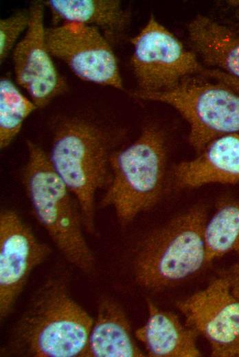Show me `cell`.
<instances>
[{
    "mask_svg": "<svg viewBox=\"0 0 239 357\" xmlns=\"http://www.w3.org/2000/svg\"><path fill=\"white\" fill-rule=\"evenodd\" d=\"M238 183L239 134H230L210 141L196 157L175 165L169 173L168 189Z\"/></svg>",
    "mask_w": 239,
    "mask_h": 357,
    "instance_id": "7c38bea8",
    "label": "cell"
},
{
    "mask_svg": "<svg viewBox=\"0 0 239 357\" xmlns=\"http://www.w3.org/2000/svg\"><path fill=\"white\" fill-rule=\"evenodd\" d=\"M54 23L72 22L102 30L111 43L126 30L130 14L117 0H48L43 1Z\"/></svg>",
    "mask_w": 239,
    "mask_h": 357,
    "instance_id": "2e32d148",
    "label": "cell"
},
{
    "mask_svg": "<svg viewBox=\"0 0 239 357\" xmlns=\"http://www.w3.org/2000/svg\"><path fill=\"white\" fill-rule=\"evenodd\" d=\"M38 108L8 77L0 80V148L8 147L25 119Z\"/></svg>",
    "mask_w": 239,
    "mask_h": 357,
    "instance_id": "ac0fdd59",
    "label": "cell"
},
{
    "mask_svg": "<svg viewBox=\"0 0 239 357\" xmlns=\"http://www.w3.org/2000/svg\"><path fill=\"white\" fill-rule=\"evenodd\" d=\"M130 43L131 66L139 91H170L194 77L222 81L238 79L205 65L192 49H187L153 15Z\"/></svg>",
    "mask_w": 239,
    "mask_h": 357,
    "instance_id": "52a82bcc",
    "label": "cell"
},
{
    "mask_svg": "<svg viewBox=\"0 0 239 357\" xmlns=\"http://www.w3.org/2000/svg\"><path fill=\"white\" fill-rule=\"evenodd\" d=\"M187 32L191 49L205 65L239 79V31L197 14Z\"/></svg>",
    "mask_w": 239,
    "mask_h": 357,
    "instance_id": "9a60e30c",
    "label": "cell"
},
{
    "mask_svg": "<svg viewBox=\"0 0 239 357\" xmlns=\"http://www.w3.org/2000/svg\"><path fill=\"white\" fill-rule=\"evenodd\" d=\"M122 135L119 129L81 116L63 118L56 127L49 158L76 199L89 234L95 233V196L110 181V159Z\"/></svg>",
    "mask_w": 239,
    "mask_h": 357,
    "instance_id": "7a4b0ae2",
    "label": "cell"
},
{
    "mask_svg": "<svg viewBox=\"0 0 239 357\" xmlns=\"http://www.w3.org/2000/svg\"><path fill=\"white\" fill-rule=\"evenodd\" d=\"M111 178L100 200L113 209L122 227L156 206L168 191L167 143L157 124H146L129 146L110 159Z\"/></svg>",
    "mask_w": 239,
    "mask_h": 357,
    "instance_id": "3957f363",
    "label": "cell"
},
{
    "mask_svg": "<svg viewBox=\"0 0 239 357\" xmlns=\"http://www.w3.org/2000/svg\"><path fill=\"white\" fill-rule=\"evenodd\" d=\"M220 357H239V339L231 347L225 351Z\"/></svg>",
    "mask_w": 239,
    "mask_h": 357,
    "instance_id": "44dd1931",
    "label": "cell"
},
{
    "mask_svg": "<svg viewBox=\"0 0 239 357\" xmlns=\"http://www.w3.org/2000/svg\"><path fill=\"white\" fill-rule=\"evenodd\" d=\"M26 146L22 179L36 220L66 261L84 273H91L95 260L84 236L76 199L53 168L45 150L30 140Z\"/></svg>",
    "mask_w": 239,
    "mask_h": 357,
    "instance_id": "5b68a950",
    "label": "cell"
},
{
    "mask_svg": "<svg viewBox=\"0 0 239 357\" xmlns=\"http://www.w3.org/2000/svg\"><path fill=\"white\" fill-rule=\"evenodd\" d=\"M14 210L0 214V316L3 321L22 292L32 271L51 254Z\"/></svg>",
    "mask_w": 239,
    "mask_h": 357,
    "instance_id": "9c48e42d",
    "label": "cell"
},
{
    "mask_svg": "<svg viewBox=\"0 0 239 357\" xmlns=\"http://www.w3.org/2000/svg\"><path fill=\"white\" fill-rule=\"evenodd\" d=\"M227 5L234 12L238 21H239V0H229L226 1Z\"/></svg>",
    "mask_w": 239,
    "mask_h": 357,
    "instance_id": "7402d4cb",
    "label": "cell"
},
{
    "mask_svg": "<svg viewBox=\"0 0 239 357\" xmlns=\"http://www.w3.org/2000/svg\"><path fill=\"white\" fill-rule=\"evenodd\" d=\"M148 318L135 332V337L152 357H198V334L170 312L159 308L147 299Z\"/></svg>",
    "mask_w": 239,
    "mask_h": 357,
    "instance_id": "4fadbf2b",
    "label": "cell"
},
{
    "mask_svg": "<svg viewBox=\"0 0 239 357\" xmlns=\"http://www.w3.org/2000/svg\"><path fill=\"white\" fill-rule=\"evenodd\" d=\"M206 263L228 254L239 256V199H225L216 205L204 228Z\"/></svg>",
    "mask_w": 239,
    "mask_h": 357,
    "instance_id": "e0dca14e",
    "label": "cell"
},
{
    "mask_svg": "<svg viewBox=\"0 0 239 357\" xmlns=\"http://www.w3.org/2000/svg\"><path fill=\"white\" fill-rule=\"evenodd\" d=\"M129 320L121 306L111 298L102 297L81 357H142Z\"/></svg>",
    "mask_w": 239,
    "mask_h": 357,
    "instance_id": "5bb4252c",
    "label": "cell"
},
{
    "mask_svg": "<svg viewBox=\"0 0 239 357\" xmlns=\"http://www.w3.org/2000/svg\"><path fill=\"white\" fill-rule=\"evenodd\" d=\"M207 207L197 203L150 231L138 243L133 274L142 288L159 291L198 272L206 263Z\"/></svg>",
    "mask_w": 239,
    "mask_h": 357,
    "instance_id": "277c9868",
    "label": "cell"
},
{
    "mask_svg": "<svg viewBox=\"0 0 239 357\" xmlns=\"http://www.w3.org/2000/svg\"><path fill=\"white\" fill-rule=\"evenodd\" d=\"M176 306L185 323L207 341L212 356L220 357L239 339V299L222 275Z\"/></svg>",
    "mask_w": 239,
    "mask_h": 357,
    "instance_id": "30bf717a",
    "label": "cell"
},
{
    "mask_svg": "<svg viewBox=\"0 0 239 357\" xmlns=\"http://www.w3.org/2000/svg\"><path fill=\"white\" fill-rule=\"evenodd\" d=\"M130 95L175 109L188 124V141L197 154L218 137L239 134V79L222 81L194 77L170 91L135 90Z\"/></svg>",
    "mask_w": 239,
    "mask_h": 357,
    "instance_id": "8992f818",
    "label": "cell"
},
{
    "mask_svg": "<svg viewBox=\"0 0 239 357\" xmlns=\"http://www.w3.org/2000/svg\"><path fill=\"white\" fill-rule=\"evenodd\" d=\"M30 22L27 10H19L10 16L0 20V61L3 63L23 31H26Z\"/></svg>",
    "mask_w": 239,
    "mask_h": 357,
    "instance_id": "d6986e66",
    "label": "cell"
},
{
    "mask_svg": "<svg viewBox=\"0 0 239 357\" xmlns=\"http://www.w3.org/2000/svg\"><path fill=\"white\" fill-rule=\"evenodd\" d=\"M65 271L37 290L10 332L3 354L25 357H81L93 319L73 298Z\"/></svg>",
    "mask_w": 239,
    "mask_h": 357,
    "instance_id": "6da1fadb",
    "label": "cell"
},
{
    "mask_svg": "<svg viewBox=\"0 0 239 357\" xmlns=\"http://www.w3.org/2000/svg\"><path fill=\"white\" fill-rule=\"evenodd\" d=\"M45 37L50 54L64 62L80 79L124 89L111 42L98 28L63 22L45 28Z\"/></svg>",
    "mask_w": 239,
    "mask_h": 357,
    "instance_id": "ba28073f",
    "label": "cell"
},
{
    "mask_svg": "<svg viewBox=\"0 0 239 357\" xmlns=\"http://www.w3.org/2000/svg\"><path fill=\"white\" fill-rule=\"evenodd\" d=\"M28 11V27L13 49V66L17 84L26 91L38 108H43L66 92L67 84L46 45L43 1L32 2Z\"/></svg>",
    "mask_w": 239,
    "mask_h": 357,
    "instance_id": "8fae6325",
    "label": "cell"
},
{
    "mask_svg": "<svg viewBox=\"0 0 239 357\" xmlns=\"http://www.w3.org/2000/svg\"><path fill=\"white\" fill-rule=\"evenodd\" d=\"M219 275L227 280L231 292L239 299V261L221 271Z\"/></svg>",
    "mask_w": 239,
    "mask_h": 357,
    "instance_id": "ffe728a7",
    "label": "cell"
}]
</instances>
